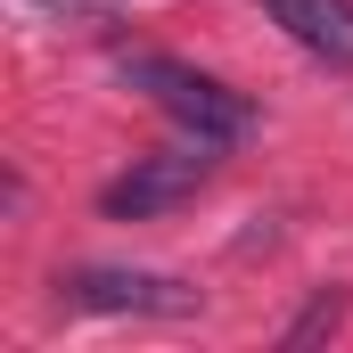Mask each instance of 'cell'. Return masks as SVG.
<instances>
[{
    "label": "cell",
    "instance_id": "1",
    "mask_svg": "<svg viewBox=\"0 0 353 353\" xmlns=\"http://www.w3.org/2000/svg\"><path fill=\"white\" fill-rule=\"evenodd\" d=\"M115 66H123V83H132V90H148L181 132H197V140H214V148H230V140H247V132H255V99H247V90H230L222 74H197V66L157 58V50H123Z\"/></svg>",
    "mask_w": 353,
    "mask_h": 353
},
{
    "label": "cell",
    "instance_id": "2",
    "mask_svg": "<svg viewBox=\"0 0 353 353\" xmlns=\"http://www.w3.org/2000/svg\"><path fill=\"white\" fill-rule=\"evenodd\" d=\"M214 181V140H173V148H148V157H132V173H115L99 189V214L107 222H148V214H165L181 197H197Z\"/></svg>",
    "mask_w": 353,
    "mask_h": 353
},
{
    "label": "cell",
    "instance_id": "3",
    "mask_svg": "<svg viewBox=\"0 0 353 353\" xmlns=\"http://www.w3.org/2000/svg\"><path fill=\"white\" fill-rule=\"evenodd\" d=\"M58 296H66L74 312H157V321L197 312V288H189V279H165V271H123V263H83L74 279H58Z\"/></svg>",
    "mask_w": 353,
    "mask_h": 353
},
{
    "label": "cell",
    "instance_id": "4",
    "mask_svg": "<svg viewBox=\"0 0 353 353\" xmlns=\"http://www.w3.org/2000/svg\"><path fill=\"white\" fill-rule=\"evenodd\" d=\"M271 25L321 66H353V0H263Z\"/></svg>",
    "mask_w": 353,
    "mask_h": 353
},
{
    "label": "cell",
    "instance_id": "5",
    "mask_svg": "<svg viewBox=\"0 0 353 353\" xmlns=\"http://www.w3.org/2000/svg\"><path fill=\"white\" fill-rule=\"evenodd\" d=\"M337 321H345V296H337V288H321V296L304 304V321H288V329H279V345H312V337H329Z\"/></svg>",
    "mask_w": 353,
    "mask_h": 353
}]
</instances>
